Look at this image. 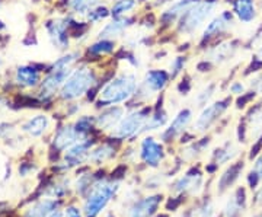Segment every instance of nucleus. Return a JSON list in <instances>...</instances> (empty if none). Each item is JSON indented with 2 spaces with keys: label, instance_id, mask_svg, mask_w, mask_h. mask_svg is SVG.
Masks as SVG:
<instances>
[{
  "label": "nucleus",
  "instance_id": "f257e3e1",
  "mask_svg": "<svg viewBox=\"0 0 262 217\" xmlns=\"http://www.w3.org/2000/svg\"><path fill=\"white\" fill-rule=\"evenodd\" d=\"M102 85V70L99 69V64L83 61L72 70L58 92V98L64 102L79 101L82 98H86V95L92 89L101 91Z\"/></svg>",
  "mask_w": 262,
  "mask_h": 217
},
{
  "label": "nucleus",
  "instance_id": "f03ea898",
  "mask_svg": "<svg viewBox=\"0 0 262 217\" xmlns=\"http://www.w3.org/2000/svg\"><path fill=\"white\" fill-rule=\"evenodd\" d=\"M140 79L134 70H121L106 80L95 101V108L102 110L113 105L128 104L136 96Z\"/></svg>",
  "mask_w": 262,
  "mask_h": 217
},
{
  "label": "nucleus",
  "instance_id": "7ed1b4c3",
  "mask_svg": "<svg viewBox=\"0 0 262 217\" xmlns=\"http://www.w3.org/2000/svg\"><path fill=\"white\" fill-rule=\"evenodd\" d=\"M222 0H200L194 6L179 18L175 28H173V35L177 38H184L189 39L194 38L201 32L207 22L215 15V10L219 9Z\"/></svg>",
  "mask_w": 262,
  "mask_h": 217
},
{
  "label": "nucleus",
  "instance_id": "20e7f679",
  "mask_svg": "<svg viewBox=\"0 0 262 217\" xmlns=\"http://www.w3.org/2000/svg\"><path fill=\"white\" fill-rule=\"evenodd\" d=\"M172 79L166 69H160V67H151L144 72V75L141 76L140 83L137 88L136 96L133 98L128 104H134L131 106H137L139 105L151 104L153 101H156L160 95L163 94L168 86L170 85Z\"/></svg>",
  "mask_w": 262,
  "mask_h": 217
},
{
  "label": "nucleus",
  "instance_id": "39448f33",
  "mask_svg": "<svg viewBox=\"0 0 262 217\" xmlns=\"http://www.w3.org/2000/svg\"><path fill=\"white\" fill-rule=\"evenodd\" d=\"M153 113V105H139V106H131L127 113L124 114L121 121L115 125L113 132L110 133V137L114 140H131L141 136L143 127L147 123L149 117Z\"/></svg>",
  "mask_w": 262,
  "mask_h": 217
},
{
  "label": "nucleus",
  "instance_id": "423d86ee",
  "mask_svg": "<svg viewBox=\"0 0 262 217\" xmlns=\"http://www.w3.org/2000/svg\"><path fill=\"white\" fill-rule=\"evenodd\" d=\"M234 24H236V18L230 9H223L222 12L215 13L214 16L204 25V28L201 29L195 42V47H198V50L203 53L210 46L227 38L229 32L234 27Z\"/></svg>",
  "mask_w": 262,
  "mask_h": 217
},
{
  "label": "nucleus",
  "instance_id": "0eeeda50",
  "mask_svg": "<svg viewBox=\"0 0 262 217\" xmlns=\"http://www.w3.org/2000/svg\"><path fill=\"white\" fill-rule=\"evenodd\" d=\"M233 102L232 95L223 96L220 99H215L213 102L206 105L204 108H201V111L198 114L196 120L192 124V132L194 133H207L213 125H214L223 115L226 111L230 108V105Z\"/></svg>",
  "mask_w": 262,
  "mask_h": 217
},
{
  "label": "nucleus",
  "instance_id": "6e6552de",
  "mask_svg": "<svg viewBox=\"0 0 262 217\" xmlns=\"http://www.w3.org/2000/svg\"><path fill=\"white\" fill-rule=\"evenodd\" d=\"M120 188V182H95L94 188L84 203V214L86 217L98 216L108 203L114 199Z\"/></svg>",
  "mask_w": 262,
  "mask_h": 217
},
{
  "label": "nucleus",
  "instance_id": "1a4fd4ad",
  "mask_svg": "<svg viewBox=\"0 0 262 217\" xmlns=\"http://www.w3.org/2000/svg\"><path fill=\"white\" fill-rule=\"evenodd\" d=\"M244 42L237 38H225L203 51V58L210 61L213 66L220 67L230 63L237 53L242 50Z\"/></svg>",
  "mask_w": 262,
  "mask_h": 217
},
{
  "label": "nucleus",
  "instance_id": "9d476101",
  "mask_svg": "<svg viewBox=\"0 0 262 217\" xmlns=\"http://www.w3.org/2000/svg\"><path fill=\"white\" fill-rule=\"evenodd\" d=\"M200 0H173L169 3L166 8L160 10L158 18H159V31L162 34L172 32L179 18L187 12L191 6H194Z\"/></svg>",
  "mask_w": 262,
  "mask_h": 217
},
{
  "label": "nucleus",
  "instance_id": "9b49d317",
  "mask_svg": "<svg viewBox=\"0 0 262 217\" xmlns=\"http://www.w3.org/2000/svg\"><path fill=\"white\" fill-rule=\"evenodd\" d=\"M44 28L47 31L48 39L51 41V44L54 46V48L63 51V53L69 51L70 42H72L73 38H72V34H70L67 16L50 19V20H47L44 24Z\"/></svg>",
  "mask_w": 262,
  "mask_h": 217
},
{
  "label": "nucleus",
  "instance_id": "f8f14e48",
  "mask_svg": "<svg viewBox=\"0 0 262 217\" xmlns=\"http://www.w3.org/2000/svg\"><path fill=\"white\" fill-rule=\"evenodd\" d=\"M139 16L134 15H127V16H120V18H111L102 24V27L98 29L95 38H105V39H121L133 27L137 25Z\"/></svg>",
  "mask_w": 262,
  "mask_h": 217
},
{
  "label": "nucleus",
  "instance_id": "ddd939ff",
  "mask_svg": "<svg viewBox=\"0 0 262 217\" xmlns=\"http://www.w3.org/2000/svg\"><path fill=\"white\" fill-rule=\"evenodd\" d=\"M73 69H60V70H48L47 76L39 83V101H50L54 95L60 92L61 86L64 85L67 77L70 76Z\"/></svg>",
  "mask_w": 262,
  "mask_h": 217
},
{
  "label": "nucleus",
  "instance_id": "4468645a",
  "mask_svg": "<svg viewBox=\"0 0 262 217\" xmlns=\"http://www.w3.org/2000/svg\"><path fill=\"white\" fill-rule=\"evenodd\" d=\"M192 121V110L191 108H181L175 117L169 121V124L160 133V140L165 143L173 142L187 132L188 125Z\"/></svg>",
  "mask_w": 262,
  "mask_h": 217
},
{
  "label": "nucleus",
  "instance_id": "2eb2a0df",
  "mask_svg": "<svg viewBox=\"0 0 262 217\" xmlns=\"http://www.w3.org/2000/svg\"><path fill=\"white\" fill-rule=\"evenodd\" d=\"M118 50V41L115 39H105V38H95L94 41L84 48V61L99 64L106 57H111Z\"/></svg>",
  "mask_w": 262,
  "mask_h": 217
},
{
  "label": "nucleus",
  "instance_id": "dca6fc26",
  "mask_svg": "<svg viewBox=\"0 0 262 217\" xmlns=\"http://www.w3.org/2000/svg\"><path fill=\"white\" fill-rule=\"evenodd\" d=\"M139 155L140 159L147 166L151 168H158L160 162L165 158V149H163V143L158 142L155 137L151 136H144L141 139L140 146H139Z\"/></svg>",
  "mask_w": 262,
  "mask_h": 217
},
{
  "label": "nucleus",
  "instance_id": "f3484780",
  "mask_svg": "<svg viewBox=\"0 0 262 217\" xmlns=\"http://www.w3.org/2000/svg\"><path fill=\"white\" fill-rule=\"evenodd\" d=\"M127 113L124 105H113L99 110V113L95 115V128L99 132L111 133L115 125L121 121L124 114Z\"/></svg>",
  "mask_w": 262,
  "mask_h": 217
},
{
  "label": "nucleus",
  "instance_id": "a211bd4d",
  "mask_svg": "<svg viewBox=\"0 0 262 217\" xmlns=\"http://www.w3.org/2000/svg\"><path fill=\"white\" fill-rule=\"evenodd\" d=\"M236 18V22L249 25L256 20L259 15L258 0H225Z\"/></svg>",
  "mask_w": 262,
  "mask_h": 217
},
{
  "label": "nucleus",
  "instance_id": "6ab92c4d",
  "mask_svg": "<svg viewBox=\"0 0 262 217\" xmlns=\"http://www.w3.org/2000/svg\"><path fill=\"white\" fill-rule=\"evenodd\" d=\"M95 146V142L92 137H86V139H80L70 146L64 153V161L69 166H77L82 165L84 162H88L89 153Z\"/></svg>",
  "mask_w": 262,
  "mask_h": 217
},
{
  "label": "nucleus",
  "instance_id": "aec40b11",
  "mask_svg": "<svg viewBox=\"0 0 262 217\" xmlns=\"http://www.w3.org/2000/svg\"><path fill=\"white\" fill-rule=\"evenodd\" d=\"M204 185V177L200 170H189L185 175L177 180L173 184V189L177 192H188L191 196H196L201 192Z\"/></svg>",
  "mask_w": 262,
  "mask_h": 217
},
{
  "label": "nucleus",
  "instance_id": "412c9836",
  "mask_svg": "<svg viewBox=\"0 0 262 217\" xmlns=\"http://www.w3.org/2000/svg\"><path fill=\"white\" fill-rule=\"evenodd\" d=\"M41 70L32 64L19 66L15 72V83L22 88H35L41 83Z\"/></svg>",
  "mask_w": 262,
  "mask_h": 217
},
{
  "label": "nucleus",
  "instance_id": "4be33fe9",
  "mask_svg": "<svg viewBox=\"0 0 262 217\" xmlns=\"http://www.w3.org/2000/svg\"><path fill=\"white\" fill-rule=\"evenodd\" d=\"M160 201H162L160 196H151L136 201L134 206L130 208V217H151L156 213Z\"/></svg>",
  "mask_w": 262,
  "mask_h": 217
},
{
  "label": "nucleus",
  "instance_id": "5701e85b",
  "mask_svg": "<svg viewBox=\"0 0 262 217\" xmlns=\"http://www.w3.org/2000/svg\"><path fill=\"white\" fill-rule=\"evenodd\" d=\"M77 140H80V137L75 132L73 125H63L60 127L54 134V147L57 150L66 151L70 146H73Z\"/></svg>",
  "mask_w": 262,
  "mask_h": 217
},
{
  "label": "nucleus",
  "instance_id": "b1692460",
  "mask_svg": "<svg viewBox=\"0 0 262 217\" xmlns=\"http://www.w3.org/2000/svg\"><path fill=\"white\" fill-rule=\"evenodd\" d=\"M106 2L108 0H66V9L69 10V15L84 19L91 10Z\"/></svg>",
  "mask_w": 262,
  "mask_h": 217
},
{
  "label": "nucleus",
  "instance_id": "393cba45",
  "mask_svg": "<svg viewBox=\"0 0 262 217\" xmlns=\"http://www.w3.org/2000/svg\"><path fill=\"white\" fill-rule=\"evenodd\" d=\"M246 207V199H245V191L242 188L236 189L232 197L226 201L222 217H237Z\"/></svg>",
  "mask_w": 262,
  "mask_h": 217
},
{
  "label": "nucleus",
  "instance_id": "a878e982",
  "mask_svg": "<svg viewBox=\"0 0 262 217\" xmlns=\"http://www.w3.org/2000/svg\"><path fill=\"white\" fill-rule=\"evenodd\" d=\"M82 58H83V51H82V50H69V51H64L58 58H56V60L50 64L48 70L75 69Z\"/></svg>",
  "mask_w": 262,
  "mask_h": 217
},
{
  "label": "nucleus",
  "instance_id": "bb28decb",
  "mask_svg": "<svg viewBox=\"0 0 262 217\" xmlns=\"http://www.w3.org/2000/svg\"><path fill=\"white\" fill-rule=\"evenodd\" d=\"M50 127V118L44 114H38L34 115L32 118L27 120L25 123L22 124V130L32 136V137H39L44 133L47 132V128Z\"/></svg>",
  "mask_w": 262,
  "mask_h": 217
},
{
  "label": "nucleus",
  "instance_id": "cd10ccee",
  "mask_svg": "<svg viewBox=\"0 0 262 217\" xmlns=\"http://www.w3.org/2000/svg\"><path fill=\"white\" fill-rule=\"evenodd\" d=\"M114 156H115V147L113 143H101V144H95L92 147L88 162L95 163V165H101V163L111 161Z\"/></svg>",
  "mask_w": 262,
  "mask_h": 217
},
{
  "label": "nucleus",
  "instance_id": "c85d7f7f",
  "mask_svg": "<svg viewBox=\"0 0 262 217\" xmlns=\"http://www.w3.org/2000/svg\"><path fill=\"white\" fill-rule=\"evenodd\" d=\"M139 8H140V2L139 0H113V3L110 5L113 18L134 15Z\"/></svg>",
  "mask_w": 262,
  "mask_h": 217
},
{
  "label": "nucleus",
  "instance_id": "c756f323",
  "mask_svg": "<svg viewBox=\"0 0 262 217\" xmlns=\"http://www.w3.org/2000/svg\"><path fill=\"white\" fill-rule=\"evenodd\" d=\"M217 89H219V83L215 80H210L196 92L195 98H194V105L196 108H204L206 105L213 102V98L217 94Z\"/></svg>",
  "mask_w": 262,
  "mask_h": 217
},
{
  "label": "nucleus",
  "instance_id": "7c9ffc66",
  "mask_svg": "<svg viewBox=\"0 0 262 217\" xmlns=\"http://www.w3.org/2000/svg\"><path fill=\"white\" fill-rule=\"evenodd\" d=\"M113 18L111 16V9H110V5L108 3H102L99 6H96L95 9H92L86 16H84V20L88 24H91L92 27L94 25H102L106 20Z\"/></svg>",
  "mask_w": 262,
  "mask_h": 217
},
{
  "label": "nucleus",
  "instance_id": "2f4dec72",
  "mask_svg": "<svg viewBox=\"0 0 262 217\" xmlns=\"http://www.w3.org/2000/svg\"><path fill=\"white\" fill-rule=\"evenodd\" d=\"M188 61H189V57H188L187 53H179V54H177V56L169 61L168 72L169 75H170L172 82L173 80H178L181 76L185 75Z\"/></svg>",
  "mask_w": 262,
  "mask_h": 217
},
{
  "label": "nucleus",
  "instance_id": "473e14b6",
  "mask_svg": "<svg viewBox=\"0 0 262 217\" xmlns=\"http://www.w3.org/2000/svg\"><path fill=\"white\" fill-rule=\"evenodd\" d=\"M237 153L239 151L232 143H226L225 146H222V147H219L213 151V161H214L215 166H220V165H225L227 162L233 161L237 156Z\"/></svg>",
  "mask_w": 262,
  "mask_h": 217
},
{
  "label": "nucleus",
  "instance_id": "72a5a7b5",
  "mask_svg": "<svg viewBox=\"0 0 262 217\" xmlns=\"http://www.w3.org/2000/svg\"><path fill=\"white\" fill-rule=\"evenodd\" d=\"M56 206L54 200H41L29 208L25 217H48L54 211Z\"/></svg>",
  "mask_w": 262,
  "mask_h": 217
},
{
  "label": "nucleus",
  "instance_id": "f704fd0d",
  "mask_svg": "<svg viewBox=\"0 0 262 217\" xmlns=\"http://www.w3.org/2000/svg\"><path fill=\"white\" fill-rule=\"evenodd\" d=\"M73 128L80 139L89 137L91 132L95 128V115H80L73 124Z\"/></svg>",
  "mask_w": 262,
  "mask_h": 217
},
{
  "label": "nucleus",
  "instance_id": "c9c22d12",
  "mask_svg": "<svg viewBox=\"0 0 262 217\" xmlns=\"http://www.w3.org/2000/svg\"><path fill=\"white\" fill-rule=\"evenodd\" d=\"M242 169H244V163H242V162H237V163L232 165L229 169L226 170L225 173L220 177V181H219V187H220V191L229 188V187L233 184L234 181L237 180V177H239V172H241Z\"/></svg>",
  "mask_w": 262,
  "mask_h": 217
},
{
  "label": "nucleus",
  "instance_id": "e433bc0d",
  "mask_svg": "<svg viewBox=\"0 0 262 217\" xmlns=\"http://www.w3.org/2000/svg\"><path fill=\"white\" fill-rule=\"evenodd\" d=\"M262 70V44L259 47L255 48V53L252 54V58H251V61H249V64L245 67L244 76H251L255 75V73H258V72H261Z\"/></svg>",
  "mask_w": 262,
  "mask_h": 217
},
{
  "label": "nucleus",
  "instance_id": "4c0bfd02",
  "mask_svg": "<svg viewBox=\"0 0 262 217\" xmlns=\"http://www.w3.org/2000/svg\"><path fill=\"white\" fill-rule=\"evenodd\" d=\"M179 82L175 86V91H177V94L181 95V96H188V95L191 94V91H192V76H189L188 73H185L184 76H181L178 79Z\"/></svg>",
  "mask_w": 262,
  "mask_h": 217
},
{
  "label": "nucleus",
  "instance_id": "58836bf2",
  "mask_svg": "<svg viewBox=\"0 0 262 217\" xmlns=\"http://www.w3.org/2000/svg\"><path fill=\"white\" fill-rule=\"evenodd\" d=\"M94 185L95 180L94 177H92V173H83V175L79 177V180L76 181V189L82 196H83L84 192H88V191H91V189L94 188Z\"/></svg>",
  "mask_w": 262,
  "mask_h": 217
},
{
  "label": "nucleus",
  "instance_id": "ea45409f",
  "mask_svg": "<svg viewBox=\"0 0 262 217\" xmlns=\"http://www.w3.org/2000/svg\"><path fill=\"white\" fill-rule=\"evenodd\" d=\"M192 217H214V204L213 203H204L200 207H196L192 213Z\"/></svg>",
  "mask_w": 262,
  "mask_h": 217
},
{
  "label": "nucleus",
  "instance_id": "a19ab883",
  "mask_svg": "<svg viewBox=\"0 0 262 217\" xmlns=\"http://www.w3.org/2000/svg\"><path fill=\"white\" fill-rule=\"evenodd\" d=\"M245 92H248V86L242 80H232V83L229 85V95L232 96H241Z\"/></svg>",
  "mask_w": 262,
  "mask_h": 217
},
{
  "label": "nucleus",
  "instance_id": "79ce46f5",
  "mask_svg": "<svg viewBox=\"0 0 262 217\" xmlns=\"http://www.w3.org/2000/svg\"><path fill=\"white\" fill-rule=\"evenodd\" d=\"M249 89L256 95H262V70L252 76V79L249 82Z\"/></svg>",
  "mask_w": 262,
  "mask_h": 217
},
{
  "label": "nucleus",
  "instance_id": "37998d69",
  "mask_svg": "<svg viewBox=\"0 0 262 217\" xmlns=\"http://www.w3.org/2000/svg\"><path fill=\"white\" fill-rule=\"evenodd\" d=\"M252 172L259 178V180H262V155L256 159V162H255V166H253Z\"/></svg>",
  "mask_w": 262,
  "mask_h": 217
},
{
  "label": "nucleus",
  "instance_id": "c03bdc74",
  "mask_svg": "<svg viewBox=\"0 0 262 217\" xmlns=\"http://www.w3.org/2000/svg\"><path fill=\"white\" fill-rule=\"evenodd\" d=\"M8 165H6V162H0V181H3L6 177H8Z\"/></svg>",
  "mask_w": 262,
  "mask_h": 217
},
{
  "label": "nucleus",
  "instance_id": "a18cd8bd",
  "mask_svg": "<svg viewBox=\"0 0 262 217\" xmlns=\"http://www.w3.org/2000/svg\"><path fill=\"white\" fill-rule=\"evenodd\" d=\"M66 217H80V213L76 207H69L66 210Z\"/></svg>",
  "mask_w": 262,
  "mask_h": 217
},
{
  "label": "nucleus",
  "instance_id": "49530a36",
  "mask_svg": "<svg viewBox=\"0 0 262 217\" xmlns=\"http://www.w3.org/2000/svg\"><path fill=\"white\" fill-rule=\"evenodd\" d=\"M256 203H259L262 204V188L258 191V194H256Z\"/></svg>",
  "mask_w": 262,
  "mask_h": 217
},
{
  "label": "nucleus",
  "instance_id": "de8ad7c7",
  "mask_svg": "<svg viewBox=\"0 0 262 217\" xmlns=\"http://www.w3.org/2000/svg\"><path fill=\"white\" fill-rule=\"evenodd\" d=\"M48 217H63V214H61L60 211H56V210H54V211H53V213H51Z\"/></svg>",
  "mask_w": 262,
  "mask_h": 217
},
{
  "label": "nucleus",
  "instance_id": "09e8293b",
  "mask_svg": "<svg viewBox=\"0 0 262 217\" xmlns=\"http://www.w3.org/2000/svg\"><path fill=\"white\" fill-rule=\"evenodd\" d=\"M139 2H140V5H149L153 0H139Z\"/></svg>",
  "mask_w": 262,
  "mask_h": 217
},
{
  "label": "nucleus",
  "instance_id": "8fccbe9b",
  "mask_svg": "<svg viewBox=\"0 0 262 217\" xmlns=\"http://www.w3.org/2000/svg\"><path fill=\"white\" fill-rule=\"evenodd\" d=\"M3 66V60H2V57H0V67Z\"/></svg>",
  "mask_w": 262,
  "mask_h": 217
},
{
  "label": "nucleus",
  "instance_id": "3c124183",
  "mask_svg": "<svg viewBox=\"0 0 262 217\" xmlns=\"http://www.w3.org/2000/svg\"><path fill=\"white\" fill-rule=\"evenodd\" d=\"M255 217H262V214H258V216H255Z\"/></svg>",
  "mask_w": 262,
  "mask_h": 217
},
{
  "label": "nucleus",
  "instance_id": "603ef678",
  "mask_svg": "<svg viewBox=\"0 0 262 217\" xmlns=\"http://www.w3.org/2000/svg\"><path fill=\"white\" fill-rule=\"evenodd\" d=\"M106 217H114V216H111V214H108V216H106Z\"/></svg>",
  "mask_w": 262,
  "mask_h": 217
},
{
  "label": "nucleus",
  "instance_id": "864d4df0",
  "mask_svg": "<svg viewBox=\"0 0 262 217\" xmlns=\"http://www.w3.org/2000/svg\"><path fill=\"white\" fill-rule=\"evenodd\" d=\"M159 217H168V216H159Z\"/></svg>",
  "mask_w": 262,
  "mask_h": 217
},
{
  "label": "nucleus",
  "instance_id": "5fc2aeb1",
  "mask_svg": "<svg viewBox=\"0 0 262 217\" xmlns=\"http://www.w3.org/2000/svg\"><path fill=\"white\" fill-rule=\"evenodd\" d=\"M0 6H2V2H0Z\"/></svg>",
  "mask_w": 262,
  "mask_h": 217
}]
</instances>
